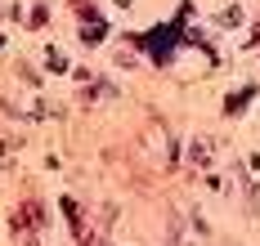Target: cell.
Wrapping results in <instances>:
<instances>
[{
    "mask_svg": "<svg viewBox=\"0 0 260 246\" xmlns=\"http://www.w3.org/2000/svg\"><path fill=\"white\" fill-rule=\"evenodd\" d=\"M175 40H180V23L157 27V31H148V36H144V45H148L153 63H171V58H175Z\"/></svg>",
    "mask_w": 260,
    "mask_h": 246,
    "instance_id": "cell-1",
    "label": "cell"
},
{
    "mask_svg": "<svg viewBox=\"0 0 260 246\" xmlns=\"http://www.w3.org/2000/svg\"><path fill=\"white\" fill-rule=\"evenodd\" d=\"M9 228H14V233H23V237H36V233L45 228V211H41L36 201H23V206H18V215L9 219Z\"/></svg>",
    "mask_w": 260,
    "mask_h": 246,
    "instance_id": "cell-2",
    "label": "cell"
},
{
    "mask_svg": "<svg viewBox=\"0 0 260 246\" xmlns=\"http://www.w3.org/2000/svg\"><path fill=\"white\" fill-rule=\"evenodd\" d=\"M104 31H108V23L94 14V9H85V27H81V40H85V45H99V40H104Z\"/></svg>",
    "mask_w": 260,
    "mask_h": 246,
    "instance_id": "cell-3",
    "label": "cell"
},
{
    "mask_svg": "<svg viewBox=\"0 0 260 246\" xmlns=\"http://www.w3.org/2000/svg\"><path fill=\"white\" fill-rule=\"evenodd\" d=\"M211 148H215L211 139H193V143H188V161L193 166H211Z\"/></svg>",
    "mask_w": 260,
    "mask_h": 246,
    "instance_id": "cell-4",
    "label": "cell"
},
{
    "mask_svg": "<svg viewBox=\"0 0 260 246\" xmlns=\"http://www.w3.org/2000/svg\"><path fill=\"white\" fill-rule=\"evenodd\" d=\"M251 94H256V90H251V85H247V90H238L234 99H229V103H224V112H242V108H247V99H251Z\"/></svg>",
    "mask_w": 260,
    "mask_h": 246,
    "instance_id": "cell-5",
    "label": "cell"
},
{
    "mask_svg": "<svg viewBox=\"0 0 260 246\" xmlns=\"http://www.w3.org/2000/svg\"><path fill=\"white\" fill-rule=\"evenodd\" d=\"M238 18H242V9H238V5H229V9H224V14H220V23H224V27H234Z\"/></svg>",
    "mask_w": 260,
    "mask_h": 246,
    "instance_id": "cell-6",
    "label": "cell"
},
{
    "mask_svg": "<svg viewBox=\"0 0 260 246\" xmlns=\"http://www.w3.org/2000/svg\"><path fill=\"white\" fill-rule=\"evenodd\" d=\"M45 58H50V72H68V63H63V54H58V50H50Z\"/></svg>",
    "mask_w": 260,
    "mask_h": 246,
    "instance_id": "cell-7",
    "label": "cell"
},
{
    "mask_svg": "<svg viewBox=\"0 0 260 246\" xmlns=\"http://www.w3.org/2000/svg\"><path fill=\"white\" fill-rule=\"evenodd\" d=\"M45 18H50V9H45V5H36V9H31V27H41Z\"/></svg>",
    "mask_w": 260,
    "mask_h": 246,
    "instance_id": "cell-8",
    "label": "cell"
},
{
    "mask_svg": "<svg viewBox=\"0 0 260 246\" xmlns=\"http://www.w3.org/2000/svg\"><path fill=\"white\" fill-rule=\"evenodd\" d=\"M0 152H5V143H0Z\"/></svg>",
    "mask_w": 260,
    "mask_h": 246,
    "instance_id": "cell-9",
    "label": "cell"
}]
</instances>
